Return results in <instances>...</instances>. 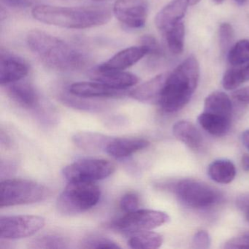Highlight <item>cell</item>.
<instances>
[{"instance_id": "cell-17", "label": "cell", "mask_w": 249, "mask_h": 249, "mask_svg": "<svg viewBox=\"0 0 249 249\" xmlns=\"http://www.w3.org/2000/svg\"><path fill=\"white\" fill-rule=\"evenodd\" d=\"M5 87L10 97L24 108L33 109L38 105V95L34 87L27 81L20 80Z\"/></svg>"}, {"instance_id": "cell-23", "label": "cell", "mask_w": 249, "mask_h": 249, "mask_svg": "<svg viewBox=\"0 0 249 249\" xmlns=\"http://www.w3.org/2000/svg\"><path fill=\"white\" fill-rule=\"evenodd\" d=\"M208 173L209 177L216 183L228 184L235 178V166L230 160H215L208 167Z\"/></svg>"}, {"instance_id": "cell-6", "label": "cell", "mask_w": 249, "mask_h": 249, "mask_svg": "<svg viewBox=\"0 0 249 249\" xmlns=\"http://www.w3.org/2000/svg\"><path fill=\"white\" fill-rule=\"evenodd\" d=\"M175 193L182 203L194 209L212 208L222 199V195L218 189L194 179H183L178 182Z\"/></svg>"}, {"instance_id": "cell-22", "label": "cell", "mask_w": 249, "mask_h": 249, "mask_svg": "<svg viewBox=\"0 0 249 249\" xmlns=\"http://www.w3.org/2000/svg\"><path fill=\"white\" fill-rule=\"evenodd\" d=\"M197 121L202 129L210 135L221 137L230 130L231 119L203 111L198 116Z\"/></svg>"}, {"instance_id": "cell-13", "label": "cell", "mask_w": 249, "mask_h": 249, "mask_svg": "<svg viewBox=\"0 0 249 249\" xmlns=\"http://www.w3.org/2000/svg\"><path fill=\"white\" fill-rule=\"evenodd\" d=\"M91 79L102 83L110 88L126 90L136 85L139 81L137 75L119 71H100L96 68L91 72Z\"/></svg>"}, {"instance_id": "cell-25", "label": "cell", "mask_w": 249, "mask_h": 249, "mask_svg": "<svg viewBox=\"0 0 249 249\" xmlns=\"http://www.w3.org/2000/svg\"><path fill=\"white\" fill-rule=\"evenodd\" d=\"M247 81H249V63L229 69L223 76L222 85L226 90H234Z\"/></svg>"}, {"instance_id": "cell-9", "label": "cell", "mask_w": 249, "mask_h": 249, "mask_svg": "<svg viewBox=\"0 0 249 249\" xmlns=\"http://www.w3.org/2000/svg\"><path fill=\"white\" fill-rule=\"evenodd\" d=\"M45 219L33 215H8L0 218V237L6 240L24 238L45 226Z\"/></svg>"}, {"instance_id": "cell-5", "label": "cell", "mask_w": 249, "mask_h": 249, "mask_svg": "<svg viewBox=\"0 0 249 249\" xmlns=\"http://www.w3.org/2000/svg\"><path fill=\"white\" fill-rule=\"evenodd\" d=\"M43 185L26 179H10L0 185V207L27 205L43 201L48 195Z\"/></svg>"}, {"instance_id": "cell-38", "label": "cell", "mask_w": 249, "mask_h": 249, "mask_svg": "<svg viewBox=\"0 0 249 249\" xmlns=\"http://www.w3.org/2000/svg\"><path fill=\"white\" fill-rule=\"evenodd\" d=\"M242 167L243 170L246 172H249V154H244L242 157L241 160Z\"/></svg>"}, {"instance_id": "cell-12", "label": "cell", "mask_w": 249, "mask_h": 249, "mask_svg": "<svg viewBox=\"0 0 249 249\" xmlns=\"http://www.w3.org/2000/svg\"><path fill=\"white\" fill-rule=\"evenodd\" d=\"M149 54V49L144 45L126 48L112 56L107 62L97 67L100 71H124Z\"/></svg>"}, {"instance_id": "cell-10", "label": "cell", "mask_w": 249, "mask_h": 249, "mask_svg": "<svg viewBox=\"0 0 249 249\" xmlns=\"http://www.w3.org/2000/svg\"><path fill=\"white\" fill-rule=\"evenodd\" d=\"M113 14L122 24L132 29L142 28L148 17L145 0H116Z\"/></svg>"}, {"instance_id": "cell-40", "label": "cell", "mask_w": 249, "mask_h": 249, "mask_svg": "<svg viewBox=\"0 0 249 249\" xmlns=\"http://www.w3.org/2000/svg\"><path fill=\"white\" fill-rule=\"evenodd\" d=\"M189 1V5H196L198 2H200V0H188Z\"/></svg>"}, {"instance_id": "cell-36", "label": "cell", "mask_w": 249, "mask_h": 249, "mask_svg": "<svg viewBox=\"0 0 249 249\" xmlns=\"http://www.w3.org/2000/svg\"><path fill=\"white\" fill-rule=\"evenodd\" d=\"M233 97L237 101L249 104V87L240 89L233 93Z\"/></svg>"}, {"instance_id": "cell-1", "label": "cell", "mask_w": 249, "mask_h": 249, "mask_svg": "<svg viewBox=\"0 0 249 249\" xmlns=\"http://www.w3.org/2000/svg\"><path fill=\"white\" fill-rule=\"evenodd\" d=\"M27 43L32 52L49 68L75 71L84 68L87 59L81 51L64 40L41 30L30 31Z\"/></svg>"}, {"instance_id": "cell-41", "label": "cell", "mask_w": 249, "mask_h": 249, "mask_svg": "<svg viewBox=\"0 0 249 249\" xmlns=\"http://www.w3.org/2000/svg\"><path fill=\"white\" fill-rule=\"evenodd\" d=\"M239 5H243L246 2V0H234Z\"/></svg>"}, {"instance_id": "cell-43", "label": "cell", "mask_w": 249, "mask_h": 249, "mask_svg": "<svg viewBox=\"0 0 249 249\" xmlns=\"http://www.w3.org/2000/svg\"><path fill=\"white\" fill-rule=\"evenodd\" d=\"M92 1H95V2H103V1H106V0H92Z\"/></svg>"}, {"instance_id": "cell-28", "label": "cell", "mask_w": 249, "mask_h": 249, "mask_svg": "<svg viewBox=\"0 0 249 249\" xmlns=\"http://www.w3.org/2000/svg\"><path fill=\"white\" fill-rule=\"evenodd\" d=\"M234 30L228 23H223L218 29V42L221 53L229 52L234 40Z\"/></svg>"}, {"instance_id": "cell-4", "label": "cell", "mask_w": 249, "mask_h": 249, "mask_svg": "<svg viewBox=\"0 0 249 249\" xmlns=\"http://www.w3.org/2000/svg\"><path fill=\"white\" fill-rule=\"evenodd\" d=\"M101 196L100 188L91 182H68L56 202L58 211L64 215L82 213L95 206Z\"/></svg>"}, {"instance_id": "cell-2", "label": "cell", "mask_w": 249, "mask_h": 249, "mask_svg": "<svg viewBox=\"0 0 249 249\" xmlns=\"http://www.w3.org/2000/svg\"><path fill=\"white\" fill-rule=\"evenodd\" d=\"M33 18L43 24L72 30H84L107 24L111 11L103 6L68 7L40 5L32 10Z\"/></svg>"}, {"instance_id": "cell-39", "label": "cell", "mask_w": 249, "mask_h": 249, "mask_svg": "<svg viewBox=\"0 0 249 249\" xmlns=\"http://www.w3.org/2000/svg\"><path fill=\"white\" fill-rule=\"evenodd\" d=\"M242 141L244 146L249 151V129L243 132L242 135Z\"/></svg>"}, {"instance_id": "cell-42", "label": "cell", "mask_w": 249, "mask_h": 249, "mask_svg": "<svg viewBox=\"0 0 249 249\" xmlns=\"http://www.w3.org/2000/svg\"><path fill=\"white\" fill-rule=\"evenodd\" d=\"M213 2H215L216 4H221L224 2V0H212Z\"/></svg>"}, {"instance_id": "cell-19", "label": "cell", "mask_w": 249, "mask_h": 249, "mask_svg": "<svg viewBox=\"0 0 249 249\" xmlns=\"http://www.w3.org/2000/svg\"><path fill=\"white\" fill-rule=\"evenodd\" d=\"M173 133L176 139L187 145L192 151H199L203 145L202 135L192 122H176L173 127Z\"/></svg>"}, {"instance_id": "cell-15", "label": "cell", "mask_w": 249, "mask_h": 249, "mask_svg": "<svg viewBox=\"0 0 249 249\" xmlns=\"http://www.w3.org/2000/svg\"><path fill=\"white\" fill-rule=\"evenodd\" d=\"M168 74H160L131 91L132 98L141 103L159 104Z\"/></svg>"}, {"instance_id": "cell-21", "label": "cell", "mask_w": 249, "mask_h": 249, "mask_svg": "<svg viewBox=\"0 0 249 249\" xmlns=\"http://www.w3.org/2000/svg\"><path fill=\"white\" fill-rule=\"evenodd\" d=\"M113 138L97 132H83L75 134L72 137V141L75 145L84 151H106L107 145Z\"/></svg>"}, {"instance_id": "cell-34", "label": "cell", "mask_w": 249, "mask_h": 249, "mask_svg": "<svg viewBox=\"0 0 249 249\" xmlns=\"http://www.w3.org/2000/svg\"><path fill=\"white\" fill-rule=\"evenodd\" d=\"M141 45L147 46L149 49V54L154 56H160L162 55L161 46L155 37L151 36H145L141 38Z\"/></svg>"}, {"instance_id": "cell-33", "label": "cell", "mask_w": 249, "mask_h": 249, "mask_svg": "<svg viewBox=\"0 0 249 249\" xmlns=\"http://www.w3.org/2000/svg\"><path fill=\"white\" fill-rule=\"evenodd\" d=\"M211 246V237L208 231L199 230L195 233L192 240V248L194 249H206Z\"/></svg>"}, {"instance_id": "cell-37", "label": "cell", "mask_w": 249, "mask_h": 249, "mask_svg": "<svg viewBox=\"0 0 249 249\" xmlns=\"http://www.w3.org/2000/svg\"><path fill=\"white\" fill-rule=\"evenodd\" d=\"M5 5L16 8H28L32 5L28 0H2Z\"/></svg>"}, {"instance_id": "cell-8", "label": "cell", "mask_w": 249, "mask_h": 249, "mask_svg": "<svg viewBox=\"0 0 249 249\" xmlns=\"http://www.w3.org/2000/svg\"><path fill=\"white\" fill-rule=\"evenodd\" d=\"M170 221V217L166 213L154 210H137L127 213L122 218L114 222L116 230L126 233L133 234L138 231L154 230Z\"/></svg>"}, {"instance_id": "cell-31", "label": "cell", "mask_w": 249, "mask_h": 249, "mask_svg": "<svg viewBox=\"0 0 249 249\" xmlns=\"http://www.w3.org/2000/svg\"><path fill=\"white\" fill-rule=\"evenodd\" d=\"M120 207L126 213L137 211L139 208V197L135 193L126 194L121 199Z\"/></svg>"}, {"instance_id": "cell-30", "label": "cell", "mask_w": 249, "mask_h": 249, "mask_svg": "<svg viewBox=\"0 0 249 249\" xmlns=\"http://www.w3.org/2000/svg\"><path fill=\"white\" fill-rule=\"evenodd\" d=\"M83 246L86 249H120L121 246L113 240L104 237H91L86 240Z\"/></svg>"}, {"instance_id": "cell-35", "label": "cell", "mask_w": 249, "mask_h": 249, "mask_svg": "<svg viewBox=\"0 0 249 249\" xmlns=\"http://www.w3.org/2000/svg\"><path fill=\"white\" fill-rule=\"evenodd\" d=\"M236 203L239 209L244 213L246 220L249 223V193L239 196Z\"/></svg>"}, {"instance_id": "cell-3", "label": "cell", "mask_w": 249, "mask_h": 249, "mask_svg": "<svg viewBox=\"0 0 249 249\" xmlns=\"http://www.w3.org/2000/svg\"><path fill=\"white\" fill-rule=\"evenodd\" d=\"M199 79V62L192 55L168 74L158 105L166 113L181 110L190 101Z\"/></svg>"}, {"instance_id": "cell-7", "label": "cell", "mask_w": 249, "mask_h": 249, "mask_svg": "<svg viewBox=\"0 0 249 249\" xmlns=\"http://www.w3.org/2000/svg\"><path fill=\"white\" fill-rule=\"evenodd\" d=\"M116 165L106 160H82L63 169L64 177L68 182H91L103 180L111 176Z\"/></svg>"}, {"instance_id": "cell-20", "label": "cell", "mask_w": 249, "mask_h": 249, "mask_svg": "<svg viewBox=\"0 0 249 249\" xmlns=\"http://www.w3.org/2000/svg\"><path fill=\"white\" fill-rule=\"evenodd\" d=\"M204 112L231 119L233 106L230 97L223 91H214L206 97Z\"/></svg>"}, {"instance_id": "cell-27", "label": "cell", "mask_w": 249, "mask_h": 249, "mask_svg": "<svg viewBox=\"0 0 249 249\" xmlns=\"http://www.w3.org/2000/svg\"><path fill=\"white\" fill-rule=\"evenodd\" d=\"M230 65L233 66L249 63V40H240L230 48L227 55Z\"/></svg>"}, {"instance_id": "cell-29", "label": "cell", "mask_w": 249, "mask_h": 249, "mask_svg": "<svg viewBox=\"0 0 249 249\" xmlns=\"http://www.w3.org/2000/svg\"><path fill=\"white\" fill-rule=\"evenodd\" d=\"M33 244V248L38 249H64L66 248L67 242L60 236L46 235L36 239Z\"/></svg>"}, {"instance_id": "cell-24", "label": "cell", "mask_w": 249, "mask_h": 249, "mask_svg": "<svg viewBox=\"0 0 249 249\" xmlns=\"http://www.w3.org/2000/svg\"><path fill=\"white\" fill-rule=\"evenodd\" d=\"M128 245L132 249H154L160 248L163 243V237L161 234L154 231H138L129 234Z\"/></svg>"}, {"instance_id": "cell-11", "label": "cell", "mask_w": 249, "mask_h": 249, "mask_svg": "<svg viewBox=\"0 0 249 249\" xmlns=\"http://www.w3.org/2000/svg\"><path fill=\"white\" fill-rule=\"evenodd\" d=\"M29 73V66L21 58L4 52L0 56V84L8 85L24 79Z\"/></svg>"}, {"instance_id": "cell-18", "label": "cell", "mask_w": 249, "mask_h": 249, "mask_svg": "<svg viewBox=\"0 0 249 249\" xmlns=\"http://www.w3.org/2000/svg\"><path fill=\"white\" fill-rule=\"evenodd\" d=\"M149 145L148 141L139 138H113L107 145L106 151L114 158H125L145 149Z\"/></svg>"}, {"instance_id": "cell-14", "label": "cell", "mask_w": 249, "mask_h": 249, "mask_svg": "<svg viewBox=\"0 0 249 249\" xmlns=\"http://www.w3.org/2000/svg\"><path fill=\"white\" fill-rule=\"evenodd\" d=\"M69 91L72 95L82 98L117 97L123 95L125 92V90L115 89L94 81V82L74 83L70 87Z\"/></svg>"}, {"instance_id": "cell-32", "label": "cell", "mask_w": 249, "mask_h": 249, "mask_svg": "<svg viewBox=\"0 0 249 249\" xmlns=\"http://www.w3.org/2000/svg\"><path fill=\"white\" fill-rule=\"evenodd\" d=\"M224 248L227 249L249 248V231L241 233L230 239L224 244Z\"/></svg>"}, {"instance_id": "cell-26", "label": "cell", "mask_w": 249, "mask_h": 249, "mask_svg": "<svg viewBox=\"0 0 249 249\" xmlns=\"http://www.w3.org/2000/svg\"><path fill=\"white\" fill-rule=\"evenodd\" d=\"M163 33L170 52L174 54H180L184 47L185 27L182 21L176 23Z\"/></svg>"}, {"instance_id": "cell-16", "label": "cell", "mask_w": 249, "mask_h": 249, "mask_svg": "<svg viewBox=\"0 0 249 249\" xmlns=\"http://www.w3.org/2000/svg\"><path fill=\"white\" fill-rule=\"evenodd\" d=\"M188 5H189L188 0H174L164 6L156 17L155 24L157 28L164 33L167 29L181 21Z\"/></svg>"}]
</instances>
